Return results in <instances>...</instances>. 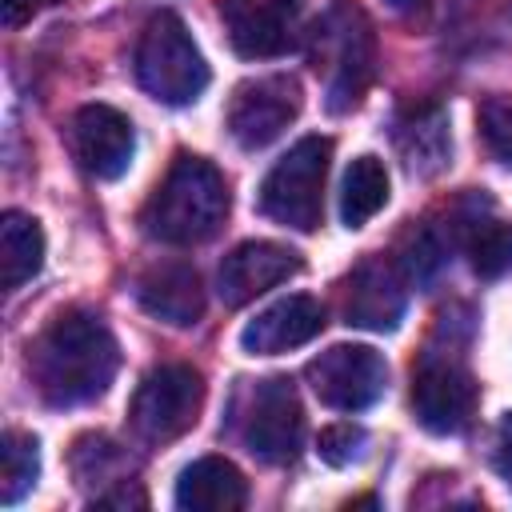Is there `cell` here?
<instances>
[{
  "label": "cell",
  "instance_id": "cell-1",
  "mask_svg": "<svg viewBox=\"0 0 512 512\" xmlns=\"http://www.w3.org/2000/svg\"><path fill=\"white\" fill-rule=\"evenodd\" d=\"M36 392L52 408H80L108 392L120 372V344L108 324L84 308L60 312L28 348Z\"/></svg>",
  "mask_w": 512,
  "mask_h": 512
},
{
  "label": "cell",
  "instance_id": "cell-2",
  "mask_svg": "<svg viewBox=\"0 0 512 512\" xmlns=\"http://www.w3.org/2000/svg\"><path fill=\"white\" fill-rule=\"evenodd\" d=\"M228 208H232V196H228L220 168L204 156L184 152L172 160L168 176L160 180V188L144 204L140 224L160 244L192 248V244L212 240L224 228Z\"/></svg>",
  "mask_w": 512,
  "mask_h": 512
},
{
  "label": "cell",
  "instance_id": "cell-3",
  "mask_svg": "<svg viewBox=\"0 0 512 512\" xmlns=\"http://www.w3.org/2000/svg\"><path fill=\"white\" fill-rule=\"evenodd\" d=\"M228 424L236 440L264 464H292L304 444V408L288 376L244 380L232 396Z\"/></svg>",
  "mask_w": 512,
  "mask_h": 512
},
{
  "label": "cell",
  "instance_id": "cell-4",
  "mask_svg": "<svg viewBox=\"0 0 512 512\" xmlns=\"http://www.w3.org/2000/svg\"><path fill=\"white\" fill-rule=\"evenodd\" d=\"M136 80L148 96L172 108L200 100L212 72L180 16L160 12L144 24L140 44H136Z\"/></svg>",
  "mask_w": 512,
  "mask_h": 512
},
{
  "label": "cell",
  "instance_id": "cell-5",
  "mask_svg": "<svg viewBox=\"0 0 512 512\" xmlns=\"http://www.w3.org/2000/svg\"><path fill=\"white\" fill-rule=\"evenodd\" d=\"M332 160L328 136H304L296 140L260 180V212L284 228L316 232L324 216V176Z\"/></svg>",
  "mask_w": 512,
  "mask_h": 512
},
{
  "label": "cell",
  "instance_id": "cell-6",
  "mask_svg": "<svg viewBox=\"0 0 512 512\" xmlns=\"http://www.w3.org/2000/svg\"><path fill=\"white\" fill-rule=\"evenodd\" d=\"M200 408H204V376L192 364H160L140 380L128 420L136 440L160 448L192 432Z\"/></svg>",
  "mask_w": 512,
  "mask_h": 512
},
{
  "label": "cell",
  "instance_id": "cell-7",
  "mask_svg": "<svg viewBox=\"0 0 512 512\" xmlns=\"http://www.w3.org/2000/svg\"><path fill=\"white\" fill-rule=\"evenodd\" d=\"M312 392L320 404L336 412H364L372 408L388 388V364L368 344H336L308 360L304 368Z\"/></svg>",
  "mask_w": 512,
  "mask_h": 512
},
{
  "label": "cell",
  "instance_id": "cell-8",
  "mask_svg": "<svg viewBox=\"0 0 512 512\" xmlns=\"http://www.w3.org/2000/svg\"><path fill=\"white\" fill-rule=\"evenodd\" d=\"M300 108H304V92H300L296 76H288V72L256 76L232 92L228 132L244 152H260L300 116Z\"/></svg>",
  "mask_w": 512,
  "mask_h": 512
},
{
  "label": "cell",
  "instance_id": "cell-9",
  "mask_svg": "<svg viewBox=\"0 0 512 512\" xmlns=\"http://www.w3.org/2000/svg\"><path fill=\"white\" fill-rule=\"evenodd\" d=\"M412 412L432 436H456L476 412V380L456 360H424L412 376Z\"/></svg>",
  "mask_w": 512,
  "mask_h": 512
},
{
  "label": "cell",
  "instance_id": "cell-10",
  "mask_svg": "<svg viewBox=\"0 0 512 512\" xmlns=\"http://www.w3.org/2000/svg\"><path fill=\"white\" fill-rule=\"evenodd\" d=\"M300 268H304V260L296 248L276 244V240H244L224 256V264L216 272V292L228 308H244L248 300L264 296L268 288L296 276Z\"/></svg>",
  "mask_w": 512,
  "mask_h": 512
},
{
  "label": "cell",
  "instance_id": "cell-11",
  "mask_svg": "<svg viewBox=\"0 0 512 512\" xmlns=\"http://www.w3.org/2000/svg\"><path fill=\"white\" fill-rule=\"evenodd\" d=\"M72 152L96 180H120L136 156V132L112 104H84L72 116Z\"/></svg>",
  "mask_w": 512,
  "mask_h": 512
},
{
  "label": "cell",
  "instance_id": "cell-12",
  "mask_svg": "<svg viewBox=\"0 0 512 512\" xmlns=\"http://www.w3.org/2000/svg\"><path fill=\"white\" fill-rule=\"evenodd\" d=\"M320 328H324V304L304 292H292V296L268 304L264 312H256L240 328V348L248 356H280V352H292V348L316 340Z\"/></svg>",
  "mask_w": 512,
  "mask_h": 512
},
{
  "label": "cell",
  "instance_id": "cell-13",
  "mask_svg": "<svg viewBox=\"0 0 512 512\" xmlns=\"http://www.w3.org/2000/svg\"><path fill=\"white\" fill-rule=\"evenodd\" d=\"M408 288H404V268L388 260H368L352 272L348 280V300H344V320L352 328H372V332H392L404 316Z\"/></svg>",
  "mask_w": 512,
  "mask_h": 512
},
{
  "label": "cell",
  "instance_id": "cell-14",
  "mask_svg": "<svg viewBox=\"0 0 512 512\" xmlns=\"http://www.w3.org/2000/svg\"><path fill=\"white\" fill-rule=\"evenodd\" d=\"M136 296L148 316H156L172 328H188L204 316V284H200L196 268L184 260L148 268L136 284Z\"/></svg>",
  "mask_w": 512,
  "mask_h": 512
},
{
  "label": "cell",
  "instance_id": "cell-15",
  "mask_svg": "<svg viewBox=\"0 0 512 512\" xmlns=\"http://www.w3.org/2000/svg\"><path fill=\"white\" fill-rule=\"evenodd\" d=\"M244 504L248 480L224 456H200L176 480V508L184 512H240Z\"/></svg>",
  "mask_w": 512,
  "mask_h": 512
},
{
  "label": "cell",
  "instance_id": "cell-16",
  "mask_svg": "<svg viewBox=\"0 0 512 512\" xmlns=\"http://www.w3.org/2000/svg\"><path fill=\"white\" fill-rule=\"evenodd\" d=\"M220 16H224L232 48L244 60H272V56H284L292 48V28H288V20H284V12L276 4H264V0H224Z\"/></svg>",
  "mask_w": 512,
  "mask_h": 512
},
{
  "label": "cell",
  "instance_id": "cell-17",
  "mask_svg": "<svg viewBox=\"0 0 512 512\" xmlns=\"http://www.w3.org/2000/svg\"><path fill=\"white\" fill-rule=\"evenodd\" d=\"M44 268V228L28 212H4L0 216V280L8 292L28 284Z\"/></svg>",
  "mask_w": 512,
  "mask_h": 512
},
{
  "label": "cell",
  "instance_id": "cell-18",
  "mask_svg": "<svg viewBox=\"0 0 512 512\" xmlns=\"http://www.w3.org/2000/svg\"><path fill=\"white\" fill-rule=\"evenodd\" d=\"M388 204V168L376 156H356L340 184V220L344 228H364Z\"/></svg>",
  "mask_w": 512,
  "mask_h": 512
},
{
  "label": "cell",
  "instance_id": "cell-19",
  "mask_svg": "<svg viewBox=\"0 0 512 512\" xmlns=\"http://www.w3.org/2000/svg\"><path fill=\"white\" fill-rule=\"evenodd\" d=\"M40 476V444L32 432L8 428L0 440V504H20Z\"/></svg>",
  "mask_w": 512,
  "mask_h": 512
},
{
  "label": "cell",
  "instance_id": "cell-20",
  "mask_svg": "<svg viewBox=\"0 0 512 512\" xmlns=\"http://www.w3.org/2000/svg\"><path fill=\"white\" fill-rule=\"evenodd\" d=\"M448 124L436 108L420 112L416 124H408V132H400V152H404V168L412 176H432L444 168L448 160Z\"/></svg>",
  "mask_w": 512,
  "mask_h": 512
},
{
  "label": "cell",
  "instance_id": "cell-21",
  "mask_svg": "<svg viewBox=\"0 0 512 512\" xmlns=\"http://www.w3.org/2000/svg\"><path fill=\"white\" fill-rule=\"evenodd\" d=\"M368 80H372V36L360 28V32H348V40H344V56H340L336 80L328 88V108L332 112L352 108L364 96Z\"/></svg>",
  "mask_w": 512,
  "mask_h": 512
},
{
  "label": "cell",
  "instance_id": "cell-22",
  "mask_svg": "<svg viewBox=\"0 0 512 512\" xmlns=\"http://www.w3.org/2000/svg\"><path fill=\"white\" fill-rule=\"evenodd\" d=\"M468 260L480 280H496L512 268V224H484L468 240Z\"/></svg>",
  "mask_w": 512,
  "mask_h": 512
},
{
  "label": "cell",
  "instance_id": "cell-23",
  "mask_svg": "<svg viewBox=\"0 0 512 512\" xmlns=\"http://www.w3.org/2000/svg\"><path fill=\"white\" fill-rule=\"evenodd\" d=\"M316 452H320V460H324L328 468H348V464L364 460V452H368V432H364L360 424H352V420L328 424V428L320 432V440H316Z\"/></svg>",
  "mask_w": 512,
  "mask_h": 512
},
{
  "label": "cell",
  "instance_id": "cell-24",
  "mask_svg": "<svg viewBox=\"0 0 512 512\" xmlns=\"http://www.w3.org/2000/svg\"><path fill=\"white\" fill-rule=\"evenodd\" d=\"M480 136L496 160L512 164V96H492L480 104Z\"/></svg>",
  "mask_w": 512,
  "mask_h": 512
},
{
  "label": "cell",
  "instance_id": "cell-25",
  "mask_svg": "<svg viewBox=\"0 0 512 512\" xmlns=\"http://www.w3.org/2000/svg\"><path fill=\"white\" fill-rule=\"evenodd\" d=\"M4 4V24L8 28H16L24 16H32L36 8H52V4H60V0H0Z\"/></svg>",
  "mask_w": 512,
  "mask_h": 512
},
{
  "label": "cell",
  "instance_id": "cell-26",
  "mask_svg": "<svg viewBox=\"0 0 512 512\" xmlns=\"http://www.w3.org/2000/svg\"><path fill=\"white\" fill-rule=\"evenodd\" d=\"M496 468L512 480V412H504L500 420V444H496Z\"/></svg>",
  "mask_w": 512,
  "mask_h": 512
},
{
  "label": "cell",
  "instance_id": "cell-27",
  "mask_svg": "<svg viewBox=\"0 0 512 512\" xmlns=\"http://www.w3.org/2000/svg\"><path fill=\"white\" fill-rule=\"evenodd\" d=\"M388 4H396V8H404V4H412V0H388Z\"/></svg>",
  "mask_w": 512,
  "mask_h": 512
},
{
  "label": "cell",
  "instance_id": "cell-28",
  "mask_svg": "<svg viewBox=\"0 0 512 512\" xmlns=\"http://www.w3.org/2000/svg\"><path fill=\"white\" fill-rule=\"evenodd\" d=\"M284 4H296V0H284Z\"/></svg>",
  "mask_w": 512,
  "mask_h": 512
}]
</instances>
